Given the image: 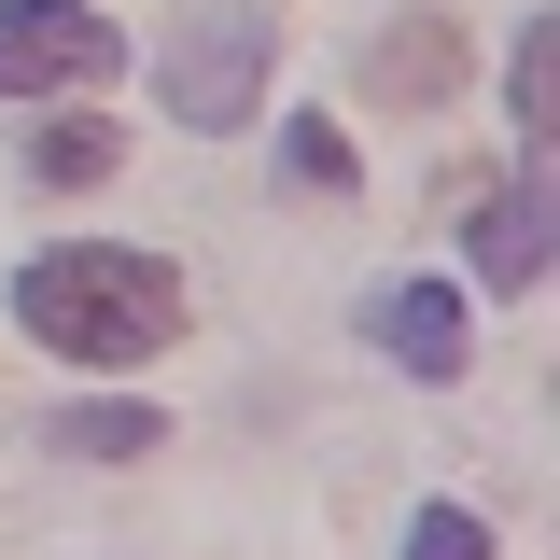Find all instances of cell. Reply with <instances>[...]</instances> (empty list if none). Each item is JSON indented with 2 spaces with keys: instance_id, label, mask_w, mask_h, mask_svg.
<instances>
[{
  "instance_id": "obj_1",
  "label": "cell",
  "mask_w": 560,
  "mask_h": 560,
  "mask_svg": "<svg viewBox=\"0 0 560 560\" xmlns=\"http://www.w3.org/2000/svg\"><path fill=\"white\" fill-rule=\"evenodd\" d=\"M14 323L57 364H154L183 337V267L127 253V238H57V253L14 267Z\"/></svg>"
},
{
  "instance_id": "obj_2",
  "label": "cell",
  "mask_w": 560,
  "mask_h": 560,
  "mask_svg": "<svg viewBox=\"0 0 560 560\" xmlns=\"http://www.w3.org/2000/svg\"><path fill=\"white\" fill-rule=\"evenodd\" d=\"M267 57H280L267 0H210L197 28L168 43V113H183V127H253V113H267Z\"/></svg>"
},
{
  "instance_id": "obj_3",
  "label": "cell",
  "mask_w": 560,
  "mask_h": 560,
  "mask_svg": "<svg viewBox=\"0 0 560 560\" xmlns=\"http://www.w3.org/2000/svg\"><path fill=\"white\" fill-rule=\"evenodd\" d=\"M113 14L98 0H0V98H84L113 84Z\"/></svg>"
},
{
  "instance_id": "obj_4",
  "label": "cell",
  "mask_w": 560,
  "mask_h": 560,
  "mask_svg": "<svg viewBox=\"0 0 560 560\" xmlns=\"http://www.w3.org/2000/svg\"><path fill=\"white\" fill-rule=\"evenodd\" d=\"M364 337L393 350V364H407V378H463V294H448V280H393V294H364Z\"/></svg>"
},
{
  "instance_id": "obj_5",
  "label": "cell",
  "mask_w": 560,
  "mask_h": 560,
  "mask_svg": "<svg viewBox=\"0 0 560 560\" xmlns=\"http://www.w3.org/2000/svg\"><path fill=\"white\" fill-rule=\"evenodd\" d=\"M463 253H477L490 294H533V280H547V154H533V168H518V183L463 224Z\"/></svg>"
},
{
  "instance_id": "obj_6",
  "label": "cell",
  "mask_w": 560,
  "mask_h": 560,
  "mask_svg": "<svg viewBox=\"0 0 560 560\" xmlns=\"http://www.w3.org/2000/svg\"><path fill=\"white\" fill-rule=\"evenodd\" d=\"M364 84H378V98H407V113H434V98L463 84V28H448V14L378 28V43H364Z\"/></svg>"
},
{
  "instance_id": "obj_7",
  "label": "cell",
  "mask_w": 560,
  "mask_h": 560,
  "mask_svg": "<svg viewBox=\"0 0 560 560\" xmlns=\"http://www.w3.org/2000/svg\"><path fill=\"white\" fill-rule=\"evenodd\" d=\"M113 154H127V140L98 127V113H57V127H28V183H43V197H57V183H113Z\"/></svg>"
},
{
  "instance_id": "obj_8",
  "label": "cell",
  "mask_w": 560,
  "mask_h": 560,
  "mask_svg": "<svg viewBox=\"0 0 560 560\" xmlns=\"http://www.w3.org/2000/svg\"><path fill=\"white\" fill-rule=\"evenodd\" d=\"M57 448L70 463H140V448H168V420L154 407H57Z\"/></svg>"
},
{
  "instance_id": "obj_9",
  "label": "cell",
  "mask_w": 560,
  "mask_h": 560,
  "mask_svg": "<svg viewBox=\"0 0 560 560\" xmlns=\"http://www.w3.org/2000/svg\"><path fill=\"white\" fill-rule=\"evenodd\" d=\"M547 113H560V28L533 14V28H518V140H533V154H547Z\"/></svg>"
},
{
  "instance_id": "obj_10",
  "label": "cell",
  "mask_w": 560,
  "mask_h": 560,
  "mask_svg": "<svg viewBox=\"0 0 560 560\" xmlns=\"http://www.w3.org/2000/svg\"><path fill=\"white\" fill-rule=\"evenodd\" d=\"M280 154H294V183H308V197H350V140L323 127V113H294V127H280Z\"/></svg>"
},
{
  "instance_id": "obj_11",
  "label": "cell",
  "mask_w": 560,
  "mask_h": 560,
  "mask_svg": "<svg viewBox=\"0 0 560 560\" xmlns=\"http://www.w3.org/2000/svg\"><path fill=\"white\" fill-rule=\"evenodd\" d=\"M407 560H490V518H463V504H420V518H407Z\"/></svg>"
}]
</instances>
